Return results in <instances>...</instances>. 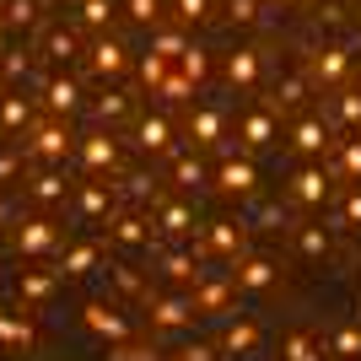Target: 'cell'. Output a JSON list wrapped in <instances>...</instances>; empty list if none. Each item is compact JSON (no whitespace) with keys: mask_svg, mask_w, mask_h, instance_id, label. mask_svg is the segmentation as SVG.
<instances>
[{"mask_svg":"<svg viewBox=\"0 0 361 361\" xmlns=\"http://www.w3.org/2000/svg\"><path fill=\"white\" fill-rule=\"evenodd\" d=\"M81 324H87L92 334H108V340H130V329H135L114 302H87V307H81Z\"/></svg>","mask_w":361,"mask_h":361,"instance_id":"1","label":"cell"},{"mask_svg":"<svg viewBox=\"0 0 361 361\" xmlns=\"http://www.w3.org/2000/svg\"><path fill=\"white\" fill-rule=\"evenodd\" d=\"M54 243H60V232H54L49 216H32V221L16 226V254H49Z\"/></svg>","mask_w":361,"mask_h":361,"instance_id":"2","label":"cell"},{"mask_svg":"<svg viewBox=\"0 0 361 361\" xmlns=\"http://www.w3.org/2000/svg\"><path fill=\"white\" fill-rule=\"evenodd\" d=\"M238 140L248 151H264L275 140V114L270 108H248V114H243V124H238Z\"/></svg>","mask_w":361,"mask_h":361,"instance_id":"3","label":"cell"},{"mask_svg":"<svg viewBox=\"0 0 361 361\" xmlns=\"http://www.w3.org/2000/svg\"><path fill=\"white\" fill-rule=\"evenodd\" d=\"M324 195H329V173H324V167H297V173H291V200L324 205Z\"/></svg>","mask_w":361,"mask_h":361,"instance_id":"4","label":"cell"},{"mask_svg":"<svg viewBox=\"0 0 361 361\" xmlns=\"http://www.w3.org/2000/svg\"><path fill=\"white\" fill-rule=\"evenodd\" d=\"M232 286H243V291H270L275 286V264H270V259H243V264H232Z\"/></svg>","mask_w":361,"mask_h":361,"instance_id":"5","label":"cell"},{"mask_svg":"<svg viewBox=\"0 0 361 361\" xmlns=\"http://www.w3.org/2000/svg\"><path fill=\"white\" fill-rule=\"evenodd\" d=\"M71 124H44V130H32V151L44 157V162H60L65 151H71Z\"/></svg>","mask_w":361,"mask_h":361,"instance_id":"6","label":"cell"},{"mask_svg":"<svg viewBox=\"0 0 361 361\" xmlns=\"http://www.w3.org/2000/svg\"><path fill=\"white\" fill-rule=\"evenodd\" d=\"M259 81V49H232L226 54V87H254Z\"/></svg>","mask_w":361,"mask_h":361,"instance_id":"7","label":"cell"},{"mask_svg":"<svg viewBox=\"0 0 361 361\" xmlns=\"http://www.w3.org/2000/svg\"><path fill=\"white\" fill-rule=\"evenodd\" d=\"M216 183H221L226 195H248L259 183V173H254V162H238V157H226L221 167H216Z\"/></svg>","mask_w":361,"mask_h":361,"instance_id":"8","label":"cell"},{"mask_svg":"<svg viewBox=\"0 0 361 361\" xmlns=\"http://www.w3.org/2000/svg\"><path fill=\"white\" fill-rule=\"evenodd\" d=\"M87 54H92V71H97V75H119L124 65H130V54H124L119 38H97Z\"/></svg>","mask_w":361,"mask_h":361,"instance_id":"9","label":"cell"},{"mask_svg":"<svg viewBox=\"0 0 361 361\" xmlns=\"http://www.w3.org/2000/svg\"><path fill=\"white\" fill-rule=\"evenodd\" d=\"M221 135H226L221 114H216V108H195V119H189V140H195V146H216Z\"/></svg>","mask_w":361,"mask_h":361,"instance_id":"10","label":"cell"},{"mask_svg":"<svg viewBox=\"0 0 361 361\" xmlns=\"http://www.w3.org/2000/svg\"><path fill=\"white\" fill-rule=\"evenodd\" d=\"M146 307H151V324H162V329H178L183 318L195 313L183 297H146Z\"/></svg>","mask_w":361,"mask_h":361,"instance_id":"11","label":"cell"},{"mask_svg":"<svg viewBox=\"0 0 361 361\" xmlns=\"http://www.w3.org/2000/svg\"><path fill=\"white\" fill-rule=\"evenodd\" d=\"M221 350H226V356H254V350H259V324H248V318H243V324H226Z\"/></svg>","mask_w":361,"mask_h":361,"instance_id":"12","label":"cell"},{"mask_svg":"<svg viewBox=\"0 0 361 361\" xmlns=\"http://www.w3.org/2000/svg\"><path fill=\"white\" fill-rule=\"evenodd\" d=\"M291 146H297L302 157H318V151L329 146V124L324 119H302L297 130H291Z\"/></svg>","mask_w":361,"mask_h":361,"instance_id":"13","label":"cell"},{"mask_svg":"<svg viewBox=\"0 0 361 361\" xmlns=\"http://www.w3.org/2000/svg\"><path fill=\"white\" fill-rule=\"evenodd\" d=\"M345 71H350V49H345V44L318 49V60H313V75H318V81H340Z\"/></svg>","mask_w":361,"mask_h":361,"instance_id":"14","label":"cell"},{"mask_svg":"<svg viewBox=\"0 0 361 361\" xmlns=\"http://www.w3.org/2000/svg\"><path fill=\"white\" fill-rule=\"evenodd\" d=\"M205 248H211V254H243V226L211 221V226H205Z\"/></svg>","mask_w":361,"mask_h":361,"instance_id":"15","label":"cell"},{"mask_svg":"<svg viewBox=\"0 0 361 361\" xmlns=\"http://www.w3.org/2000/svg\"><path fill=\"white\" fill-rule=\"evenodd\" d=\"M97 259H103V248H97V243H75L71 254L60 259V270H54V275H87Z\"/></svg>","mask_w":361,"mask_h":361,"instance_id":"16","label":"cell"},{"mask_svg":"<svg viewBox=\"0 0 361 361\" xmlns=\"http://www.w3.org/2000/svg\"><path fill=\"white\" fill-rule=\"evenodd\" d=\"M44 54L49 60H75V54H81V38H75L71 27H49V38H44Z\"/></svg>","mask_w":361,"mask_h":361,"instance_id":"17","label":"cell"},{"mask_svg":"<svg viewBox=\"0 0 361 361\" xmlns=\"http://www.w3.org/2000/svg\"><path fill=\"white\" fill-rule=\"evenodd\" d=\"M81 162H87V167H114V162H119V146H114V135H87V146H81Z\"/></svg>","mask_w":361,"mask_h":361,"instance_id":"18","label":"cell"},{"mask_svg":"<svg viewBox=\"0 0 361 361\" xmlns=\"http://www.w3.org/2000/svg\"><path fill=\"white\" fill-rule=\"evenodd\" d=\"M135 140H140L146 151H167V146H173V124H167V119H140Z\"/></svg>","mask_w":361,"mask_h":361,"instance_id":"19","label":"cell"},{"mask_svg":"<svg viewBox=\"0 0 361 361\" xmlns=\"http://www.w3.org/2000/svg\"><path fill=\"white\" fill-rule=\"evenodd\" d=\"M114 238H119L124 248H151V232H146L140 216H119V221H114Z\"/></svg>","mask_w":361,"mask_h":361,"instance_id":"20","label":"cell"},{"mask_svg":"<svg viewBox=\"0 0 361 361\" xmlns=\"http://www.w3.org/2000/svg\"><path fill=\"white\" fill-rule=\"evenodd\" d=\"M54 286H60V275H54V270H32V275H22V281H16V291H22V297H32V302H44Z\"/></svg>","mask_w":361,"mask_h":361,"instance_id":"21","label":"cell"},{"mask_svg":"<svg viewBox=\"0 0 361 361\" xmlns=\"http://www.w3.org/2000/svg\"><path fill=\"white\" fill-rule=\"evenodd\" d=\"M65 189H71V183H65L60 173H38V178H32V200H38V205H54V200H65Z\"/></svg>","mask_w":361,"mask_h":361,"instance_id":"22","label":"cell"},{"mask_svg":"<svg viewBox=\"0 0 361 361\" xmlns=\"http://www.w3.org/2000/svg\"><path fill=\"white\" fill-rule=\"evenodd\" d=\"M162 226L173 232V238H183V232H195V205H162Z\"/></svg>","mask_w":361,"mask_h":361,"instance_id":"23","label":"cell"},{"mask_svg":"<svg viewBox=\"0 0 361 361\" xmlns=\"http://www.w3.org/2000/svg\"><path fill=\"white\" fill-rule=\"evenodd\" d=\"M75 103H81L75 81H49V108H54V114H71Z\"/></svg>","mask_w":361,"mask_h":361,"instance_id":"24","label":"cell"},{"mask_svg":"<svg viewBox=\"0 0 361 361\" xmlns=\"http://www.w3.org/2000/svg\"><path fill=\"white\" fill-rule=\"evenodd\" d=\"M286 361H324V350L313 345V340H307V334H286Z\"/></svg>","mask_w":361,"mask_h":361,"instance_id":"25","label":"cell"},{"mask_svg":"<svg viewBox=\"0 0 361 361\" xmlns=\"http://www.w3.org/2000/svg\"><path fill=\"white\" fill-rule=\"evenodd\" d=\"M173 178H178L183 189H200V183L211 178V173H205V162H195V157H178V167H173Z\"/></svg>","mask_w":361,"mask_h":361,"instance_id":"26","label":"cell"},{"mask_svg":"<svg viewBox=\"0 0 361 361\" xmlns=\"http://www.w3.org/2000/svg\"><path fill=\"white\" fill-rule=\"evenodd\" d=\"M162 275H167V281H200V264H195V259H183V254H167Z\"/></svg>","mask_w":361,"mask_h":361,"instance_id":"27","label":"cell"},{"mask_svg":"<svg viewBox=\"0 0 361 361\" xmlns=\"http://www.w3.org/2000/svg\"><path fill=\"white\" fill-rule=\"evenodd\" d=\"M6 22L11 27H32L38 22V0H6Z\"/></svg>","mask_w":361,"mask_h":361,"instance_id":"28","label":"cell"},{"mask_svg":"<svg viewBox=\"0 0 361 361\" xmlns=\"http://www.w3.org/2000/svg\"><path fill=\"white\" fill-rule=\"evenodd\" d=\"M183 49H189V44H183V32H157L146 54H157V60H167V54H178V60H183Z\"/></svg>","mask_w":361,"mask_h":361,"instance_id":"29","label":"cell"},{"mask_svg":"<svg viewBox=\"0 0 361 361\" xmlns=\"http://www.w3.org/2000/svg\"><path fill=\"white\" fill-rule=\"evenodd\" d=\"M114 16V0H81V27H103Z\"/></svg>","mask_w":361,"mask_h":361,"instance_id":"30","label":"cell"},{"mask_svg":"<svg viewBox=\"0 0 361 361\" xmlns=\"http://www.w3.org/2000/svg\"><path fill=\"white\" fill-rule=\"evenodd\" d=\"M205 71H211V60H205V49H183V81H205Z\"/></svg>","mask_w":361,"mask_h":361,"instance_id":"31","label":"cell"},{"mask_svg":"<svg viewBox=\"0 0 361 361\" xmlns=\"http://www.w3.org/2000/svg\"><path fill=\"white\" fill-rule=\"evenodd\" d=\"M226 291H232V281H216V286H205L200 297H189V307H195V313H200V307H221Z\"/></svg>","mask_w":361,"mask_h":361,"instance_id":"32","label":"cell"},{"mask_svg":"<svg viewBox=\"0 0 361 361\" xmlns=\"http://www.w3.org/2000/svg\"><path fill=\"white\" fill-rule=\"evenodd\" d=\"M329 350L334 356H361V329H334Z\"/></svg>","mask_w":361,"mask_h":361,"instance_id":"33","label":"cell"},{"mask_svg":"<svg viewBox=\"0 0 361 361\" xmlns=\"http://www.w3.org/2000/svg\"><path fill=\"white\" fill-rule=\"evenodd\" d=\"M167 97V103H183V97H189V92H195V81H183V75H162V87H157Z\"/></svg>","mask_w":361,"mask_h":361,"instance_id":"34","label":"cell"},{"mask_svg":"<svg viewBox=\"0 0 361 361\" xmlns=\"http://www.w3.org/2000/svg\"><path fill=\"white\" fill-rule=\"evenodd\" d=\"M291 103H302V75H286L275 87V108H291Z\"/></svg>","mask_w":361,"mask_h":361,"instance_id":"35","label":"cell"},{"mask_svg":"<svg viewBox=\"0 0 361 361\" xmlns=\"http://www.w3.org/2000/svg\"><path fill=\"white\" fill-rule=\"evenodd\" d=\"M162 75H167V60H157V54H146V60H140V81H146L151 92L162 87Z\"/></svg>","mask_w":361,"mask_h":361,"instance_id":"36","label":"cell"},{"mask_svg":"<svg viewBox=\"0 0 361 361\" xmlns=\"http://www.w3.org/2000/svg\"><path fill=\"white\" fill-rule=\"evenodd\" d=\"M0 340H11V345H32V329H27V324H11V318H0Z\"/></svg>","mask_w":361,"mask_h":361,"instance_id":"37","label":"cell"},{"mask_svg":"<svg viewBox=\"0 0 361 361\" xmlns=\"http://www.w3.org/2000/svg\"><path fill=\"white\" fill-rule=\"evenodd\" d=\"M124 108H130V97H124V92H108V97H97V114H103V119H119Z\"/></svg>","mask_w":361,"mask_h":361,"instance_id":"38","label":"cell"},{"mask_svg":"<svg viewBox=\"0 0 361 361\" xmlns=\"http://www.w3.org/2000/svg\"><path fill=\"white\" fill-rule=\"evenodd\" d=\"M108 211V189H87L81 195V216H103Z\"/></svg>","mask_w":361,"mask_h":361,"instance_id":"39","label":"cell"},{"mask_svg":"<svg viewBox=\"0 0 361 361\" xmlns=\"http://www.w3.org/2000/svg\"><path fill=\"white\" fill-rule=\"evenodd\" d=\"M130 16H135V22H157V16H162V0H130Z\"/></svg>","mask_w":361,"mask_h":361,"instance_id":"40","label":"cell"},{"mask_svg":"<svg viewBox=\"0 0 361 361\" xmlns=\"http://www.w3.org/2000/svg\"><path fill=\"white\" fill-rule=\"evenodd\" d=\"M27 119H32V108H27V103H16V97H11V103H6V130H22Z\"/></svg>","mask_w":361,"mask_h":361,"instance_id":"41","label":"cell"},{"mask_svg":"<svg viewBox=\"0 0 361 361\" xmlns=\"http://www.w3.org/2000/svg\"><path fill=\"white\" fill-rule=\"evenodd\" d=\"M340 119H345V124H361V92H345V103H340Z\"/></svg>","mask_w":361,"mask_h":361,"instance_id":"42","label":"cell"},{"mask_svg":"<svg viewBox=\"0 0 361 361\" xmlns=\"http://www.w3.org/2000/svg\"><path fill=\"white\" fill-rule=\"evenodd\" d=\"M324 248H329V238H324V232H313V226H307V232H302V254H324Z\"/></svg>","mask_w":361,"mask_h":361,"instance_id":"43","label":"cell"},{"mask_svg":"<svg viewBox=\"0 0 361 361\" xmlns=\"http://www.w3.org/2000/svg\"><path fill=\"white\" fill-rule=\"evenodd\" d=\"M205 11H211V0H178V16H183V22H200Z\"/></svg>","mask_w":361,"mask_h":361,"instance_id":"44","label":"cell"},{"mask_svg":"<svg viewBox=\"0 0 361 361\" xmlns=\"http://www.w3.org/2000/svg\"><path fill=\"white\" fill-rule=\"evenodd\" d=\"M259 16V0H232V22H254Z\"/></svg>","mask_w":361,"mask_h":361,"instance_id":"45","label":"cell"},{"mask_svg":"<svg viewBox=\"0 0 361 361\" xmlns=\"http://www.w3.org/2000/svg\"><path fill=\"white\" fill-rule=\"evenodd\" d=\"M178 361H216V345H183Z\"/></svg>","mask_w":361,"mask_h":361,"instance_id":"46","label":"cell"},{"mask_svg":"<svg viewBox=\"0 0 361 361\" xmlns=\"http://www.w3.org/2000/svg\"><path fill=\"white\" fill-rule=\"evenodd\" d=\"M114 361H157V350H119Z\"/></svg>","mask_w":361,"mask_h":361,"instance_id":"47","label":"cell"},{"mask_svg":"<svg viewBox=\"0 0 361 361\" xmlns=\"http://www.w3.org/2000/svg\"><path fill=\"white\" fill-rule=\"evenodd\" d=\"M345 173H361V140H356V146L345 151Z\"/></svg>","mask_w":361,"mask_h":361,"instance_id":"48","label":"cell"},{"mask_svg":"<svg viewBox=\"0 0 361 361\" xmlns=\"http://www.w3.org/2000/svg\"><path fill=\"white\" fill-rule=\"evenodd\" d=\"M345 216H350V221H356V226H361V195H350V205H345Z\"/></svg>","mask_w":361,"mask_h":361,"instance_id":"49","label":"cell"},{"mask_svg":"<svg viewBox=\"0 0 361 361\" xmlns=\"http://www.w3.org/2000/svg\"><path fill=\"white\" fill-rule=\"evenodd\" d=\"M16 216V200H0V221H11Z\"/></svg>","mask_w":361,"mask_h":361,"instance_id":"50","label":"cell"},{"mask_svg":"<svg viewBox=\"0 0 361 361\" xmlns=\"http://www.w3.org/2000/svg\"><path fill=\"white\" fill-rule=\"evenodd\" d=\"M281 6H297V0H281Z\"/></svg>","mask_w":361,"mask_h":361,"instance_id":"51","label":"cell"}]
</instances>
